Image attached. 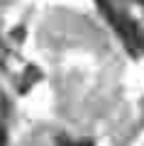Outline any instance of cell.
<instances>
[{"instance_id": "cell-1", "label": "cell", "mask_w": 144, "mask_h": 146, "mask_svg": "<svg viewBox=\"0 0 144 146\" xmlns=\"http://www.w3.org/2000/svg\"><path fill=\"white\" fill-rule=\"evenodd\" d=\"M7 144V134H5V129L0 127V146H5Z\"/></svg>"}]
</instances>
